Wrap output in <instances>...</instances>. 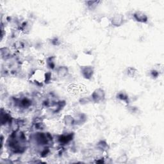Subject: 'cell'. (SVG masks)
I'll list each match as a JSON object with an SVG mask.
<instances>
[{
    "mask_svg": "<svg viewBox=\"0 0 164 164\" xmlns=\"http://www.w3.org/2000/svg\"><path fill=\"white\" fill-rule=\"evenodd\" d=\"M123 22H124V17L122 15L119 14L115 15L112 19V24L116 26V27H119V26L122 24Z\"/></svg>",
    "mask_w": 164,
    "mask_h": 164,
    "instance_id": "3957f363",
    "label": "cell"
},
{
    "mask_svg": "<svg viewBox=\"0 0 164 164\" xmlns=\"http://www.w3.org/2000/svg\"><path fill=\"white\" fill-rule=\"evenodd\" d=\"M134 17L138 22L146 23L147 20V15L144 13H143L142 12L140 11L135 12L134 14Z\"/></svg>",
    "mask_w": 164,
    "mask_h": 164,
    "instance_id": "7a4b0ae2",
    "label": "cell"
},
{
    "mask_svg": "<svg viewBox=\"0 0 164 164\" xmlns=\"http://www.w3.org/2000/svg\"><path fill=\"white\" fill-rule=\"evenodd\" d=\"M92 98H93L94 101L96 102H100L101 101H102L104 99L105 94L103 90L101 89H97L96 91L94 92V93L92 95Z\"/></svg>",
    "mask_w": 164,
    "mask_h": 164,
    "instance_id": "6da1fadb",
    "label": "cell"
},
{
    "mask_svg": "<svg viewBox=\"0 0 164 164\" xmlns=\"http://www.w3.org/2000/svg\"><path fill=\"white\" fill-rule=\"evenodd\" d=\"M83 74L84 75V76L87 78H90L92 74V70L90 68H87V69H85L83 71Z\"/></svg>",
    "mask_w": 164,
    "mask_h": 164,
    "instance_id": "277c9868",
    "label": "cell"
}]
</instances>
